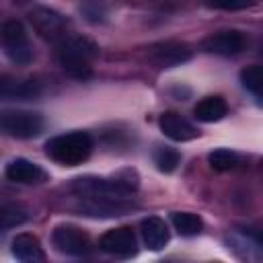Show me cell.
Listing matches in <instances>:
<instances>
[{"label": "cell", "instance_id": "6da1fadb", "mask_svg": "<svg viewBox=\"0 0 263 263\" xmlns=\"http://www.w3.org/2000/svg\"><path fill=\"white\" fill-rule=\"evenodd\" d=\"M99 55V47L88 37L80 35H66L58 41V62L60 66L74 78H90L92 62Z\"/></svg>", "mask_w": 263, "mask_h": 263}, {"label": "cell", "instance_id": "7a4b0ae2", "mask_svg": "<svg viewBox=\"0 0 263 263\" xmlns=\"http://www.w3.org/2000/svg\"><path fill=\"white\" fill-rule=\"evenodd\" d=\"M45 152L51 160L64 166L82 164L92 152V138L86 132H70L51 138L45 144Z\"/></svg>", "mask_w": 263, "mask_h": 263}, {"label": "cell", "instance_id": "3957f363", "mask_svg": "<svg viewBox=\"0 0 263 263\" xmlns=\"http://www.w3.org/2000/svg\"><path fill=\"white\" fill-rule=\"evenodd\" d=\"M0 49L4 51V55L10 62H14L18 66H27L33 60L29 35L21 21L8 18L0 25Z\"/></svg>", "mask_w": 263, "mask_h": 263}, {"label": "cell", "instance_id": "277c9868", "mask_svg": "<svg viewBox=\"0 0 263 263\" xmlns=\"http://www.w3.org/2000/svg\"><path fill=\"white\" fill-rule=\"evenodd\" d=\"M43 129V117L33 111L23 109H2L0 111V134L10 138H35Z\"/></svg>", "mask_w": 263, "mask_h": 263}, {"label": "cell", "instance_id": "5b68a950", "mask_svg": "<svg viewBox=\"0 0 263 263\" xmlns=\"http://www.w3.org/2000/svg\"><path fill=\"white\" fill-rule=\"evenodd\" d=\"M72 191L78 197H109V199H125L132 193V189L117 175L111 179H101V177L74 179Z\"/></svg>", "mask_w": 263, "mask_h": 263}, {"label": "cell", "instance_id": "8992f818", "mask_svg": "<svg viewBox=\"0 0 263 263\" xmlns=\"http://www.w3.org/2000/svg\"><path fill=\"white\" fill-rule=\"evenodd\" d=\"M51 240L60 253L72 257H84L92 249L88 234L74 224H58L51 232Z\"/></svg>", "mask_w": 263, "mask_h": 263}, {"label": "cell", "instance_id": "52a82bcc", "mask_svg": "<svg viewBox=\"0 0 263 263\" xmlns=\"http://www.w3.org/2000/svg\"><path fill=\"white\" fill-rule=\"evenodd\" d=\"M99 247H101V251H105L109 255L127 259V257H134L138 253V238L129 226H119V228L107 230L101 236Z\"/></svg>", "mask_w": 263, "mask_h": 263}, {"label": "cell", "instance_id": "ba28073f", "mask_svg": "<svg viewBox=\"0 0 263 263\" xmlns=\"http://www.w3.org/2000/svg\"><path fill=\"white\" fill-rule=\"evenodd\" d=\"M29 21L33 25V29L43 37V39H49V41H62L66 37V21L62 14H58L55 10L51 8H45V6H39L35 10L29 12Z\"/></svg>", "mask_w": 263, "mask_h": 263}, {"label": "cell", "instance_id": "9c48e42d", "mask_svg": "<svg viewBox=\"0 0 263 263\" xmlns=\"http://www.w3.org/2000/svg\"><path fill=\"white\" fill-rule=\"evenodd\" d=\"M148 58L160 68H173L191 60V49L187 43H181V41H160L150 45Z\"/></svg>", "mask_w": 263, "mask_h": 263}, {"label": "cell", "instance_id": "30bf717a", "mask_svg": "<svg viewBox=\"0 0 263 263\" xmlns=\"http://www.w3.org/2000/svg\"><path fill=\"white\" fill-rule=\"evenodd\" d=\"M82 203L78 208L80 214L92 216V218H111V216H123L134 210L132 203L125 199H109V197H80Z\"/></svg>", "mask_w": 263, "mask_h": 263}, {"label": "cell", "instance_id": "8fae6325", "mask_svg": "<svg viewBox=\"0 0 263 263\" xmlns=\"http://www.w3.org/2000/svg\"><path fill=\"white\" fill-rule=\"evenodd\" d=\"M245 47V37L238 31H218L201 41V49L216 55H236Z\"/></svg>", "mask_w": 263, "mask_h": 263}, {"label": "cell", "instance_id": "7c38bea8", "mask_svg": "<svg viewBox=\"0 0 263 263\" xmlns=\"http://www.w3.org/2000/svg\"><path fill=\"white\" fill-rule=\"evenodd\" d=\"M6 179L12 183H21V185H39L47 181V173L39 164L27 158H14L6 166Z\"/></svg>", "mask_w": 263, "mask_h": 263}, {"label": "cell", "instance_id": "4fadbf2b", "mask_svg": "<svg viewBox=\"0 0 263 263\" xmlns=\"http://www.w3.org/2000/svg\"><path fill=\"white\" fill-rule=\"evenodd\" d=\"M158 125H160L162 134L166 138H171L173 142H189V140H195L199 136V132L185 117H181L175 111L162 113L160 119H158Z\"/></svg>", "mask_w": 263, "mask_h": 263}, {"label": "cell", "instance_id": "5bb4252c", "mask_svg": "<svg viewBox=\"0 0 263 263\" xmlns=\"http://www.w3.org/2000/svg\"><path fill=\"white\" fill-rule=\"evenodd\" d=\"M140 232H142V240L150 251H160L164 249V245L168 242L171 234H168V226L164 224L162 218L158 216H148L142 220L140 224Z\"/></svg>", "mask_w": 263, "mask_h": 263}, {"label": "cell", "instance_id": "9a60e30c", "mask_svg": "<svg viewBox=\"0 0 263 263\" xmlns=\"http://www.w3.org/2000/svg\"><path fill=\"white\" fill-rule=\"evenodd\" d=\"M12 255L23 261V263H37V261H45V251L39 242V238L35 234L29 232H21L14 236L12 240Z\"/></svg>", "mask_w": 263, "mask_h": 263}, {"label": "cell", "instance_id": "2e32d148", "mask_svg": "<svg viewBox=\"0 0 263 263\" xmlns=\"http://www.w3.org/2000/svg\"><path fill=\"white\" fill-rule=\"evenodd\" d=\"M39 92L41 86L35 80H16L0 76V99H33Z\"/></svg>", "mask_w": 263, "mask_h": 263}, {"label": "cell", "instance_id": "e0dca14e", "mask_svg": "<svg viewBox=\"0 0 263 263\" xmlns=\"http://www.w3.org/2000/svg\"><path fill=\"white\" fill-rule=\"evenodd\" d=\"M226 111H228V105L222 97H205L195 105L193 115L201 123H214V121H220L226 115Z\"/></svg>", "mask_w": 263, "mask_h": 263}, {"label": "cell", "instance_id": "ac0fdd59", "mask_svg": "<svg viewBox=\"0 0 263 263\" xmlns=\"http://www.w3.org/2000/svg\"><path fill=\"white\" fill-rule=\"evenodd\" d=\"M171 222L175 226V230L181 236H197L203 228V222L197 214L193 212H173L171 214Z\"/></svg>", "mask_w": 263, "mask_h": 263}, {"label": "cell", "instance_id": "d6986e66", "mask_svg": "<svg viewBox=\"0 0 263 263\" xmlns=\"http://www.w3.org/2000/svg\"><path fill=\"white\" fill-rule=\"evenodd\" d=\"M208 162L214 171H232L240 164V156L234 152V150H228V148H216L208 154Z\"/></svg>", "mask_w": 263, "mask_h": 263}, {"label": "cell", "instance_id": "ffe728a7", "mask_svg": "<svg viewBox=\"0 0 263 263\" xmlns=\"http://www.w3.org/2000/svg\"><path fill=\"white\" fill-rule=\"evenodd\" d=\"M152 158H154V164H156V168H158L160 173H173V171L179 166V162H181L179 150L168 148V146L154 150V156H152Z\"/></svg>", "mask_w": 263, "mask_h": 263}, {"label": "cell", "instance_id": "44dd1931", "mask_svg": "<svg viewBox=\"0 0 263 263\" xmlns=\"http://www.w3.org/2000/svg\"><path fill=\"white\" fill-rule=\"evenodd\" d=\"M240 82L242 86L253 92L257 99L261 97V86H263V70L259 64H253V66H247L242 72H240Z\"/></svg>", "mask_w": 263, "mask_h": 263}, {"label": "cell", "instance_id": "7402d4cb", "mask_svg": "<svg viewBox=\"0 0 263 263\" xmlns=\"http://www.w3.org/2000/svg\"><path fill=\"white\" fill-rule=\"evenodd\" d=\"M31 216L21 210V208H14V205H0V230H6V228H14V226H21L29 220Z\"/></svg>", "mask_w": 263, "mask_h": 263}, {"label": "cell", "instance_id": "603a6c76", "mask_svg": "<svg viewBox=\"0 0 263 263\" xmlns=\"http://www.w3.org/2000/svg\"><path fill=\"white\" fill-rule=\"evenodd\" d=\"M255 0H210V6L220 8V10H245L253 4Z\"/></svg>", "mask_w": 263, "mask_h": 263}]
</instances>
